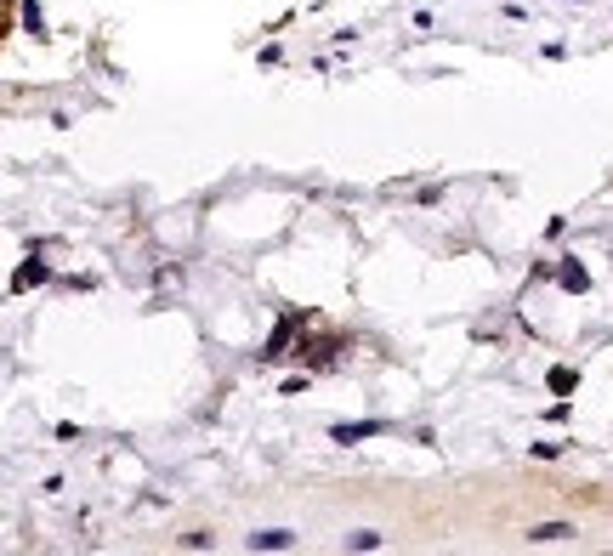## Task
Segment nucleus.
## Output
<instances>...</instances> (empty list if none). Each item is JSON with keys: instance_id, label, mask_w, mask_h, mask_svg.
Wrapping results in <instances>:
<instances>
[{"instance_id": "obj_1", "label": "nucleus", "mask_w": 613, "mask_h": 556, "mask_svg": "<svg viewBox=\"0 0 613 556\" xmlns=\"http://www.w3.org/2000/svg\"><path fill=\"white\" fill-rule=\"evenodd\" d=\"M296 534L290 528H267V534H250V551H290Z\"/></svg>"}, {"instance_id": "obj_2", "label": "nucleus", "mask_w": 613, "mask_h": 556, "mask_svg": "<svg viewBox=\"0 0 613 556\" xmlns=\"http://www.w3.org/2000/svg\"><path fill=\"white\" fill-rule=\"evenodd\" d=\"M528 539H540V545H551V539H574V522H540V528H528Z\"/></svg>"}, {"instance_id": "obj_3", "label": "nucleus", "mask_w": 613, "mask_h": 556, "mask_svg": "<svg viewBox=\"0 0 613 556\" xmlns=\"http://www.w3.org/2000/svg\"><path fill=\"white\" fill-rule=\"evenodd\" d=\"M369 432H381V426H375V420H364V426H341L335 443H352V437H369Z\"/></svg>"}, {"instance_id": "obj_4", "label": "nucleus", "mask_w": 613, "mask_h": 556, "mask_svg": "<svg viewBox=\"0 0 613 556\" xmlns=\"http://www.w3.org/2000/svg\"><path fill=\"white\" fill-rule=\"evenodd\" d=\"M562 284H568V290H585V267H574V261H568V267H562Z\"/></svg>"}, {"instance_id": "obj_5", "label": "nucleus", "mask_w": 613, "mask_h": 556, "mask_svg": "<svg viewBox=\"0 0 613 556\" xmlns=\"http://www.w3.org/2000/svg\"><path fill=\"white\" fill-rule=\"evenodd\" d=\"M40 278H46V267H23V273H18V290H29V284H40Z\"/></svg>"}]
</instances>
